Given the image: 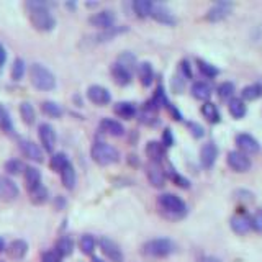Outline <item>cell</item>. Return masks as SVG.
Instances as JSON below:
<instances>
[{
    "mask_svg": "<svg viewBox=\"0 0 262 262\" xmlns=\"http://www.w3.org/2000/svg\"><path fill=\"white\" fill-rule=\"evenodd\" d=\"M69 159L64 152H56L51 156V161H49V167H51L54 172H62L66 166H69Z\"/></svg>",
    "mask_w": 262,
    "mask_h": 262,
    "instance_id": "obj_30",
    "label": "cell"
},
{
    "mask_svg": "<svg viewBox=\"0 0 262 262\" xmlns=\"http://www.w3.org/2000/svg\"><path fill=\"white\" fill-rule=\"evenodd\" d=\"M262 95V85L260 84H251V85H246L241 90V97L243 100H256Z\"/></svg>",
    "mask_w": 262,
    "mask_h": 262,
    "instance_id": "obj_35",
    "label": "cell"
},
{
    "mask_svg": "<svg viewBox=\"0 0 262 262\" xmlns=\"http://www.w3.org/2000/svg\"><path fill=\"white\" fill-rule=\"evenodd\" d=\"M100 249L112 262H123V252L120 246L110 237H102L100 239Z\"/></svg>",
    "mask_w": 262,
    "mask_h": 262,
    "instance_id": "obj_13",
    "label": "cell"
},
{
    "mask_svg": "<svg viewBox=\"0 0 262 262\" xmlns=\"http://www.w3.org/2000/svg\"><path fill=\"white\" fill-rule=\"evenodd\" d=\"M90 156L100 166H110V164L118 162L120 159V152L117 147L105 141H95L92 144V149H90Z\"/></svg>",
    "mask_w": 262,
    "mask_h": 262,
    "instance_id": "obj_4",
    "label": "cell"
},
{
    "mask_svg": "<svg viewBox=\"0 0 262 262\" xmlns=\"http://www.w3.org/2000/svg\"><path fill=\"white\" fill-rule=\"evenodd\" d=\"M23 74H25V61L20 59V57H16L12 66V79L20 80L23 77Z\"/></svg>",
    "mask_w": 262,
    "mask_h": 262,
    "instance_id": "obj_42",
    "label": "cell"
},
{
    "mask_svg": "<svg viewBox=\"0 0 262 262\" xmlns=\"http://www.w3.org/2000/svg\"><path fill=\"white\" fill-rule=\"evenodd\" d=\"M54 251L59 254L61 257L71 256L72 251H74V241H72V237H69V236H61L59 239H57V243H56Z\"/></svg>",
    "mask_w": 262,
    "mask_h": 262,
    "instance_id": "obj_24",
    "label": "cell"
},
{
    "mask_svg": "<svg viewBox=\"0 0 262 262\" xmlns=\"http://www.w3.org/2000/svg\"><path fill=\"white\" fill-rule=\"evenodd\" d=\"M112 77L118 85H128L131 82V71L126 69L125 66H121L120 62H115L112 66Z\"/></svg>",
    "mask_w": 262,
    "mask_h": 262,
    "instance_id": "obj_21",
    "label": "cell"
},
{
    "mask_svg": "<svg viewBox=\"0 0 262 262\" xmlns=\"http://www.w3.org/2000/svg\"><path fill=\"white\" fill-rule=\"evenodd\" d=\"M192 95L195 98H199V100H208L211 95V87L207 84V82L199 80L192 85Z\"/></svg>",
    "mask_w": 262,
    "mask_h": 262,
    "instance_id": "obj_28",
    "label": "cell"
},
{
    "mask_svg": "<svg viewBox=\"0 0 262 262\" xmlns=\"http://www.w3.org/2000/svg\"><path fill=\"white\" fill-rule=\"evenodd\" d=\"M79 248L84 254H92L95 249V237L92 234H82L79 239Z\"/></svg>",
    "mask_w": 262,
    "mask_h": 262,
    "instance_id": "obj_37",
    "label": "cell"
},
{
    "mask_svg": "<svg viewBox=\"0 0 262 262\" xmlns=\"http://www.w3.org/2000/svg\"><path fill=\"white\" fill-rule=\"evenodd\" d=\"M5 61H7V51H5V48L0 45V68L5 64Z\"/></svg>",
    "mask_w": 262,
    "mask_h": 262,
    "instance_id": "obj_51",
    "label": "cell"
},
{
    "mask_svg": "<svg viewBox=\"0 0 262 262\" xmlns=\"http://www.w3.org/2000/svg\"><path fill=\"white\" fill-rule=\"evenodd\" d=\"M151 16L159 23H166V25H174L176 23V16L172 15V12L166 5H161V4H152Z\"/></svg>",
    "mask_w": 262,
    "mask_h": 262,
    "instance_id": "obj_17",
    "label": "cell"
},
{
    "mask_svg": "<svg viewBox=\"0 0 262 262\" xmlns=\"http://www.w3.org/2000/svg\"><path fill=\"white\" fill-rule=\"evenodd\" d=\"M231 229L236 234H246L249 233L252 226H251V216H248L246 213H236V215L229 221Z\"/></svg>",
    "mask_w": 262,
    "mask_h": 262,
    "instance_id": "obj_16",
    "label": "cell"
},
{
    "mask_svg": "<svg viewBox=\"0 0 262 262\" xmlns=\"http://www.w3.org/2000/svg\"><path fill=\"white\" fill-rule=\"evenodd\" d=\"M0 262H2V260H0Z\"/></svg>",
    "mask_w": 262,
    "mask_h": 262,
    "instance_id": "obj_55",
    "label": "cell"
},
{
    "mask_svg": "<svg viewBox=\"0 0 262 262\" xmlns=\"http://www.w3.org/2000/svg\"><path fill=\"white\" fill-rule=\"evenodd\" d=\"M133 10H135V13L139 16V18H146V16H151L152 4L149 2V0H135Z\"/></svg>",
    "mask_w": 262,
    "mask_h": 262,
    "instance_id": "obj_33",
    "label": "cell"
},
{
    "mask_svg": "<svg viewBox=\"0 0 262 262\" xmlns=\"http://www.w3.org/2000/svg\"><path fill=\"white\" fill-rule=\"evenodd\" d=\"M61 260H62V257L54 249L45 251L41 254V262H61Z\"/></svg>",
    "mask_w": 262,
    "mask_h": 262,
    "instance_id": "obj_46",
    "label": "cell"
},
{
    "mask_svg": "<svg viewBox=\"0 0 262 262\" xmlns=\"http://www.w3.org/2000/svg\"><path fill=\"white\" fill-rule=\"evenodd\" d=\"M196 262H221V260L218 257H213V256H205V257L199 259Z\"/></svg>",
    "mask_w": 262,
    "mask_h": 262,
    "instance_id": "obj_52",
    "label": "cell"
},
{
    "mask_svg": "<svg viewBox=\"0 0 262 262\" xmlns=\"http://www.w3.org/2000/svg\"><path fill=\"white\" fill-rule=\"evenodd\" d=\"M228 110L231 113V117L234 118H243L246 115V105H244V100L243 98H231L228 103Z\"/></svg>",
    "mask_w": 262,
    "mask_h": 262,
    "instance_id": "obj_29",
    "label": "cell"
},
{
    "mask_svg": "<svg viewBox=\"0 0 262 262\" xmlns=\"http://www.w3.org/2000/svg\"><path fill=\"white\" fill-rule=\"evenodd\" d=\"M202 115L205 118H207L210 123H218L220 121V112L216 108V105L215 103H211V102H205L202 105Z\"/></svg>",
    "mask_w": 262,
    "mask_h": 262,
    "instance_id": "obj_34",
    "label": "cell"
},
{
    "mask_svg": "<svg viewBox=\"0 0 262 262\" xmlns=\"http://www.w3.org/2000/svg\"><path fill=\"white\" fill-rule=\"evenodd\" d=\"M172 144H174V136H172L170 129L166 128V129H164V133H162V146L166 147V146H172Z\"/></svg>",
    "mask_w": 262,
    "mask_h": 262,
    "instance_id": "obj_48",
    "label": "cell"
},
{
    "mask_svg": "<svg viewBox=\"0 0 262 262\" xmlns=\"http://www.w3.org/2000/svg\"><path fill=\"white\" fill-rule=\"evenodd\" d=\"M216 92H218L220 98H223V100H226V98L231 100L233 94H234V84H233V82H221V84L218 85Z\"/></svg>",
    "mask_w": 262,
    "mask_h": 262,
    "instance_id": "obj_41",
    "label": "cell"
},
{
    "mask_svg": "<svg viewBox=\"0 0 262 262\" xmlns=\"http://www.w3.org/2000/svg\"><path fill=\"white\" fill-rule=\"evenodd\" d=\"M146 154H147V158L151 159V162L161 164L164 161V158H166V147L162 146V143L149 141L146 144Z\"/></svg>",
    "mask_w": 262,
    "mask_h": 262,
    "instance_id": "obj_20",
    "label": "cell"
},
{
    "mask_svg": "<svg viewBox=\"0 0 262 262\" xmlns=\"http://www.w3.org/2000/svg\"><path fill=\"white\" fill-rule=\"evenodd\" d=\"M125 30H126V28H118V27H112V28H108V30H103V33H100V35H98V39H100V41L112 39L113 36H117L118 33L125 31Z\"/></svg>",
    "mask_w": 262,
    "mask_h": 262,
    "instance_id": "obj_45",
    "label": "cell"
},
{
    "mask_svg": "<svg viewBox=\"0 0 262 262\" xmlns=\"http://www.w3.org/2000/svg\"><path fill=\"white\" fill-rule=\"evenodd\" d=\"M87 98L95 105H106V103H110L112 95L103 85L94 84L87 89Z\"/></svg>",
    "mask_w": 262,
    "mask_h": 262,
    "instance_id": "obj_11",
    "label": "cell"
},
{
    "mask_svg": "<svg viewBox=\"0 0 262 262\" xmlns=\"http://www.w3.org/2000/svg\"><path fill=\"white\" fill-rule=\"evenodd\" d=\"M89 23L92 27L97 28H102V30H108L115 25V13L112 10H102V12H97L94 15H90Z\"/></svg>",
    "mask_w": 262,
    "mask_h": 262,
    "instance_id": "obj_12",
    "label": "cell"
},
{
    "mask_svg": "<svg viewBox=\"0 0 262 262\" xmlns=\"http://www.w3.org/2000/svg\"><path fill=\"white\" fill-rule=\"evenodd\" d=\"M146 176H147V180L151 182L152 187H164L166 185V170L162 169L161 164L158 162H151L146 166Z\"/></svg>",
    "mask_w": 262,
    "mask_h": 262,
    "instance_id": "obj_7",
    "label": "cell"
},
{
    "mask_svg": "<svg viewBox=\"0 0 262 262\" xmlns=\"http://www.w3.org/2000/svg\"><path fill=\"white\" fill-rule=\"evenodd\" d=\"M5 249H7V254L12 259L20 260V259H23L25 256H27L28 244H27V241H23V239H15V241H12L10 244H8Z\"/></svg>",
    "mask_w": 262,
    "mask_h": 262,
    "instance_id": "obj_19",
    "label": "cell"
},
{
    "mask_svg": "<svg viewBox=\"0 0 262 262\" xmlns=\"http://www.w3.org/2000/svg\"><path fill=\"white\" fill-rule=\"evenodd\" d=\"M231 10H233V4L231 2H226V0H221V2L213 4L208 8V12H207V15H205V18H207L208 21L225 20L226 16L231 13Z\"/></svg>",
    "mask_w": 262,
    "mask_h": 262,
    "instance_id": "obj_6",
    "label": "cell"
},
{
    "mask_svg": "<svg viewBox=\"0 0 262 262\" xmlns=\"http://www.w3.org/2000/svg\"><path fill=\"white\" fill-rule=\"evenodd\" d=\"M23 177H25V185H27L28 192L35 190L36 187L41 185V172L36 167H33V166L25 167Z\"/></svg>",
    "mask_w": 262,
    "mask_h": 262,
    "instance_id": "obj_22",
    "label": "cell"
},
{
    "mask_svg": "<svg viewBox=\"0 0 262 262\" xmlns=\"http://www.w3.org/2000/svg\"><path fill=\"white\" fill-rule=\"evenodd\" d=\"M251 226H252L254 231L262 233V208H259V210L251 216Z\"/></svg>",
    "mask_w": 262,
    "mask_h": 262,
    "instance_id": "obj_44",
    "label": "cell"
},
{
    "mask_svg": "<svg viewBox=\"0 0 262 262\" xmlns=\"http://www.w3.org/2000/svg\"><path fill=\"white\" fill-rule=\"evenodd\" d=\"M61 180H62V185L68 188V190H72V188L76 187L77 176H76V169H74L72 164L64 167V170L61 172Z\"/></svg>",
    "mask_w": 262,
    "mask_h": 262,
    "instance_id": "obj_26",
    "label": "cell"
},
{
    "mask_svg": "<svg viewBox=\"0 0 262 262\" xmlns=\"http://www.w3.org/2000/svg\"><path fill=\"white\" fill-rule=\"evenodd\" d=\"M176 249L174 243L167 237H156L143 244V254L149 257H166L169 254H172Z\"/></svg>",
    "mask_w": 262,
    "mask_h": 262,
    "instance_id": "obj_5",
    "label": "cell"
},
{
    "mask_svg": "<svg viewBox=\"0 0 262 262\" xmlns=\"http://www.w3.org/2000/svg\"><path fill=\"white\" fill-rule=\"evenodd\" d=\"M27 10L31 25L38 31H51L54 28L56 20L45 2H41V0H30V2H27Z\"/></svg>",
    "mask_w": 262,
    "mask_h": 262,
    "instance_id": "obj_1",
    "label": "cell"
},
{
    "mask_svg": "<svg viewBox=\"0 0 262 262\" xmlns=\"http://www.w3.org/2000/svg\"><path fill=\"white\" fill-rule=\"evenodd\" d=\"M18 193V187H16V184L10 177L0 176V202H13L16 200Z\"/></svg>",
    "mask_w": 262,
    "mask_h": 262,
    "instance_id": "obj_8",
    "label": "cell"
},
{
    "mask_svg": "<svg viewBox=\"0 0 262 262\" xmlns=\"http://www.w3.org/2000/svg\"><path fill=\"white\" fill-rule=\"evenodd\" d=\"M20 117L27 125H33L36 121V112L33 108V105L28 102L20 103Z\"/></svg>",
    "mask_w": 262,
    "mask_h": 262,
    "instance_id": "obj_32",
    "label": "cell"
},
{
    "mask_svg": "<svg viewBox=\"0 0 262 262\" xmlns=\"http://www.w3.org/2000/svg\"><path fill=\"white\" fill-rule=\"evenodd\" d=\"M228 166L236 172H246L251 167V159L248 154L241 151H229L228 152Z\"/></svg>",
    "mask_w": 262,
    "mask_h": 262,
    "instance_id": "obj_10",
    "label": "cell"
},
{
    "mask_svg": "<svg viewBox=\"0 0 262 262\" xmlns=\"http://www.w3.org/2000/svg\"><path fill=\"white\" fill-rule=\"evenodd\" d=\"M92 262H105V260H102L100 257H92Z\"/></svg>",
    "mask_w": 262,
    "mask_h": 262,
    "instance_id": "obj_54",
    "label": "cell"
},
{
    "mask_svg": "<svg viewBox=\"0 0 262 262\" xmlns=\"http://www.w3.org/2000/svg\"><path fill=\"white\" fill-rule=\"evenodd\" d=\"M182 71L188 79L192 77V71H190V64H188V61H182Z\"/></svg>",
    "mask_w": 262,
    "mask_h": 262,
    "instance_id": "obj_50",
    "label": "cell"
},
{
    "mask_svg": "<svg viewBox=\"0 0 262 262\" xmlns=\"http://www.w3.org/2000/svg\"><path fill=\"white\" fill-rule=\"evenodd\" d=\"M218 158V147L215 146V143H205L202 146V151H200V162L203 167H211L215 164Z\"/></svg>",
    "mask_w": 262,
    "mask_h": 262,
    "instance_id": "obj_18",
    "label": "cell"
},
{
    "mask_svg": "<svg viewBox=\"0 0 262 262\" xmlns=\"http://www.w3.org/2000/svg\"><path fill=\"white\" fill-rule=\"evenodd\" d=\"M236 144H237V147H239V151L244 154H254V152H259V149H260V144H259L257 139L251 135H248V133L237 135Z\"/></svg>",
    "mask_w": 262,
    "mask_h": 262,
    "instance_id": "obj_14",
    "label": "cell"
},
{
    "mask_svg": "<svg viewBox=\"0 0 262 262\" xmlns=\"http://www.w3.org/2000/svg\"><path fill=\"white\" fill-rule=\"evenodd\" d=\"M188 126L192 128V133H193V136H196V138L203 136V128H202L200 125H196V123H188Z\"/></svg>",
    "mask_w": 262,
    "mask_h": 262,
    "instance_id": "obj_49",
    "label": "cell"
},
{
    "mask_svg": "<svg viewBox=\"0 0 262 262\" xmlns=\"http://www.w3.org/2000/svg\"><path fill=\"white\" fill-rule=\"evenodd\" d=\"M121 66H125L126 69H129V68H133L135 66V62H136V59H135V56L133 54H129V53H123L121 56H120V61H118Z\"/></svg>",
    "mask_w": 262,
    "mask_h": 262,
    "instance_id": "obj_47",
    "label": "cell"
},
{
    "mask_svg": "<svg viewBox=\"0 0 262 262\" xmlns=\"http://www.w3.org/2000/svg\"><path fill=\"white\" fill-rule=\"evenodd\" d=\"M41 112H43L45 115H48V117H51V118H59L62 115L61 105L53 102V100H45L43 103H41Z\"/></svg>",
    "mask_w": 262,
    "mask_h": 262,
    "instance_id": "obj_31",
    "label": "cell"
},
{
    "mask_svg": "<svg viewBox=\"0 0 262 262\" xmlns=\"http://www.w3.org/2000/svg\"><path fill=\"white\" fill-rule=\"evenodd\" d=\"M30 199H31L33 203H36V205L45 203V202L48 200V188L43 187V185L36 187L35 190H31V192H30Z\"/></svg>",
    "mask_w": 262,
    "mask_h": 262,
    "instance_id": "obj_39",
    "label": "cell"
},
{
    "mask_svg": "<svg viewBox=\"0 0 262 262\" xmlns=\"http://www.w3.org/2000/svg\"><path fill=\"white\" fill-rule=\"evenodd\" d=\"M5 248H7V246H5V241L2 239V237H0V252L5 251Z\"/></svg>",
    "mask_w": 262,
    "mask_h": 262,
    "instance_id": "obj_53",
    "label": "cell"
},
{
    "mask_svg": "<svg viewBox=\"0 0 262 262\" xmlns=\"http://www.w3.org/2000/svg\"><path fill=\"white\" fill-rule=\"evenodd\" d=\"M30 80L36 89L45 90V92H48V90H53L56 87L54 74L49 71L46 66L39 64V62H35V64L30 66Z\"/></svg>",
    "mask_w": 262,
    "mask_h": 262,
    "instance_id": "obj_3",
    "label": "cell"
},
{
    "mask_svg": "<svg viewBox=\"0 0 262 262\" xmlns=\"http://www.w3.org/2000/svg\"><path fill=\"white\" fill-rule=\"evenodd\" d=\"M167 174H169V177H170L172 180H174V182H176L179 187H182V188H188V187H190V184H188V180L184 179L180 174H177L176 169H172V167H170V169L167 170Z\"/></svg>",
    "mask_w": 262,
    "mask_h": 262,
    "instance_id": "obj_43",
    "label": "cell"
},
{
    "mask_svg": "<svg viewBox=\"0 0 262 262\" xmlns=\"http://www.w3.org/2000/svg\"><path fill=\"white\" fill-rule=\"evenodd\" d=\"M138 76L141 80L143 85H151V82L154 79V69L149 62H141L138 66Z\"/></svg>",
    "mask_w": 262,
    "mask_h": 262,
    "instance_id": "obj_27",
    "label": "cell"
},
{
    "mask_svg": "<svg viewBox=\"0 0 262 262\" xmlns=\"http://www.w3.org/2000/svg\"><path fill=\"white\" fill-rule=\"evenodd\" d=\"M158 207L159 211L169 220H179L185 216L187 213V205L180 199L179 195L174 193H162L158 196Z\"/></svg>",
    "mask_w": 262,
    "mask_h": 262,
    "instance_id": "obj_2",
    "label": "cell"
},
{
    "mask_svg": "<svg viewBox=\"0 0 262 262\" xmlns=\"http://www.w3.org/2000/svg\"><path fill=\"white\" fill-rule=\"evenodd\" d=\"M100 129L112 136H121L125 133V126H123L118 120H113V118H102Z\"/></svg>",
    "mask_w": 262,
    "mask_h": 262,
    "instance_id": "obj_23",
    "label": "cell"
},
{
    "mask_svg": "<svg viewBox=\"0 0 262 262\" xmlns=\"http://www.w3.org/2000/svg\"><path fill=\"white\" fill-rule=\"evenodd\" d=\"M0 129L5 131V133H12L13 131V121L10 118V113L2 103H0Z\"/></svg>",
    "mask_w": 262,
    "mask_h": 262,
    "instance_id": "obj_36",
    "label": "cell"
},
{
    "mask_svg": "<svg viewBox=\"0 0 262 262\" xmlns=\"http://www.w3.org/2000/svg\"><path fill=\"white\" fill-rule=\"evenodd\" d=\"M20 149L23 152L25 158H28L30 161H35V162H43L45 156H43V149L33 141H28V139H23L20 141Z\"/></svg>",
    "mask_w": 262,
    "mask_h": 262,
    "instance_id": "obj_15",
    "label": "cell"
},
{
    "mask_svg": "<svg viewBox=\"0 0 262 262\" xmlns=\"http://www.w3.org/2000/svg\"><path fill=\"white\" fill-rule=\"evenodd\" d=\"M115 113L118 115L121 118H126V120H131L136 115V105L131 103V102H118L115 105Z\"/></svg>",
    "mask_w": 262,
    "mask_h": 262,
    "instance_id": "obj_25",
    "label": "cell"
},
{
    "mask_svg": "<svg viewBox=\"0 0 262 262\" xmlns=\"http://www.w3.org/2000/svg\"><path fill=\"white\" fill-rule=\"evenodd\" d=\"M5 170L10 176H18L21 172H25V164L20 159H10L5 162Z\"/></svg>",
    "mask_w": 262,
    "mask_h": 262,
    "instance_id": "obj_40",
    "label": "cell"
},
{
    "mask_svg": "<svg viewBox=\"0 0 262 262\" xmlns=\"http://www.w3.org/2000/svg\"><path fill=\"white\" fill-rule=\"evenodd\" d=\"M196 68H199V71L203 74L205 77H216L218 76V69L215 68L213 64L207 62V61H203V59H196Z\"/></svg>",
    "mask_w": 262,
    "mask_h": 262,
    "instance_id": "obj_38",
    "label": "cell"
},
{
    "mask_svg": "<svg viewBox=\"0 0 262 262\" xmlns=\"http://www.w3.org/2000/svg\"><path fill=\"white\" fill-rule=\"evenodd\" d=\"M38 136H39L41 144H43V149L51 152L54 149V144H56L54 128L49 125V123H41V125L38 126Z\"/></svg>",
    "mask_w": 262,
    "mask_h": 262,
    "instance_id": "obj_9",
    "label": "cell"
}]
</instances>
